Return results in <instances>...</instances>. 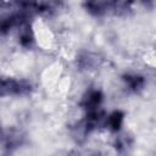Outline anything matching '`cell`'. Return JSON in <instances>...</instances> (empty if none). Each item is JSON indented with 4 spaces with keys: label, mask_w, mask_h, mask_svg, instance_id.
<instances>
[{
    "label": "cell",
    "mask_w": 156,
    "mask_h": 156,
    "mask_svg": "<svg viewBox=\"0 0 156 156\" xmlns=\"http://www.w3.org/2000/svg\"><path fill=\"white\" fill-rule=\"evenodd\" d=\"M105 102V93L101 88L89 87L87 88L78 100V108L82 112L94 111L104 107Z\"/></svg>",
    "instance_id": "6da1fadb"
},
{
    "label": "cell",
    "mask_w": 156,
    "mask_h": 156,
    "mask_svg": "<svg viewBox=\"0 0 156 156\" xmlns=\"http://www.w3.org/2000/svg\"><path fill=\"white\" fill-rule=\"evenodd\" d=\"M121 82L128 94L138 95L143 93L147 85V78L139 71H126L121 74Z\"/></svg>",
    "instance_id": "7a4b0ae2"
},
{
    "label": "cell",
    "mask_w": 156,
    "mask_h": 156,
    "mask_svg": "<svg viewBox=\"0 0 156 156\" xmlns=\"http://www.w3.org/2000/svg\"><path fill=\"white\" fill-rule=\"evenodd\" d=\"M101 61L102 58L96 52L90 50H80L74 57L76 67L82 72H90L96 69L101 65Z\"/></svg>",
    "instance_id": "3957f363"
},
{
    "label": "cell",
    "mask_w": 156,
    "mask_h": 156,
    "mask_svg": "<svg viewBox=\"0 0 156 156\" xmlns=\"http://www.w3.org/2000/svg\"><path fill=\"white\" fill-rule=\"evenodd\" d=\"M126 123V113L119 108H115L112 111H107L106 121H105V130L110 134H116L123 130Z\"/></svg>",
    "instance_id": "277c9868"
},
{
    "label": "cell",
    "mask_w": 156,
    "mask_h": 156,
    "mask_svg": "<svg viewBox=\"0 0 156 156\" xmlns=\"http://www.w3.org/2000/svg\"><path fill=\"white\" fill-rule=\"evenodd\" d=\"M82 7L93 18H105L110 16L107 0H82Z\"/></svg>",
    "instance_id": "5b68a950"
},
{
    "label": "cell",
    "mask_w": 156,
    "mask_h": 156,
    "mask_svg": "<svg viewBox=\"0 0 156 156\" xmlns=\"http://www.w3.org/2000/svg\"><path fill=\"white\" fill-rule=\"evenodd\" d=\"M17 41L22 49L32 50L37 45V34L33 28V23H27L20 27L17 30Z\"/></svg>",
    "instance_id": "8992f818"
},
{
    "label": "cell",
    "mask_w": 156,
    "mask_h": 156,
    "mask_svg": "<svg viewBox=\"0 0 156 156\" xmlns=\"http://www.w3.org/2000/svg\"><path fill=\"white\" fill-rule=\"evenodd\" d=\"M107 2L110 16L127 17L133 12L136 0H107Z\"/></svg>",
    "instance_id": "52a82bcc"
},
{
    "label": "cell",
    "mask_w": 156,
    "mask_h": 156,
    "mask_svg": "<svg viewBox=\"0 0 156 156\" xmlns=\"http://www.w3.org/2000/svg\"><path fill=\"white\" fill-rule=\"evenodd\" d=\"M134 145V139L133 136L124 132L121 130L119 133L113 134L112 138V147L118 152V154H127Z\"/></svg>",
    "instance_id": "ba28073f"
},
{
    "label": "cell",
    "mask_w": 156,
    "mask_h": 156,
    "mask_svg": "<svg viewBox=\"0 0 156 156\" xmlns=\"http://www.w3.org/2000/svg\"><path fill=\"white\" fill-rule=\"evenodd\" d=\"M140 1V4L144 6V7H146V9H150V10H152L154 9V5H155V0H139Z\"/></svg>",
    "instance_id": "9c48e42d"
}]
</instances>
